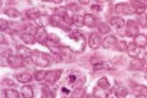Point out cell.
Segmentation results:
<instances>
[{
  "label": "cell",
  "mask_w": 147,
  "mask_h": 98,
  "mask_svg": "<svg viewBox=\"0 0 147 98\" xmlns=\"http://www.w3.org/2000/svg\"><path fill=\"white\" fill-rule=\"evenodd\" d=\"M32 61L33 62L42 67H46L49 65V55L42 53V52H34L32 54Z\"/></svg>",
  "instance_id": "6da1fadb"
},
{
  "label": "cell",
  "mask_w": 147,
  "mask_h": 98,
  "mask_svg": "<svg viewBox=\"0 0 147 98\" xmlns=\"http://www.w3.org/2000/svg\"><path fill=\"white\" fill-rule=\"evenodd\" d=\"M35 39L37 41H39L40 43H46L48 41L49 36L46 32V30L43 27H39L35 30Z\"/></svg>",
  "instance_id": "7a4b0ae2"
},
{
  "label": "cell",
  "mask_w": 147,
  "mask_h": 98,
  "mask_svg": "<svg viewBox=\"0 0 147 98\" xmlns=\"http://www.w3.org/2000/svg\"><path fill=\"white\" fill-rule=\"evenodd\" d=\"M61 75H62V70H53V71L47 72L45 80L48 82L53 84V83H55L59 79Z\"/></svg>",
  "instance_id": "3957f363"
},
{
  "label": "cell",
  "mask_w": 147,
  "mask_h": 98,
  "mask_svg": "<svg viewBox=\"0 0 147 98\" xmlns=\"http://www.w3.org/2000/svg\"><path fill=\"white\" fill-rule=\"evenodd\" d=\"M127 50H128V53L129 56H131V57L133 58H138L139 54L141 53V47H138L134 42L133 43H130L129 44L128 47H127Z\"/></svg>",
  "instance_id": "277c9868"
},
{
  "label": "cell",
  "mask_w": 147,
  "mask_h": 98,
  "mask_svg": "<svg viewBox=\"0 0 147 98\" xmlns=\"http://www.w3.org/2000/svg\"><path fill=\"white\" fill-rule=\"evenodd\" d=\"M131 11L136 12L137 14H142L145 11V5L139 2V1H134L131 4Z\"/></svg>",
  "instance_id": "5b68a950"
},
{
  "label": "cell",
  "mask_w": 147,
  "mask_h": 98,
  "mask_svg": "<svg viewBox=\"0 0 147 98\" xmlns=\"http://www.w3.org/2000/svg\"><path fill=\"white\" fill-rule=\"evenodd\" d=\"M89 46L91 48H93V49H96L98 48L100 46V37L97 35V34H92L90 37H89Z\"/></svg>",
  "instance_id": "8992f818"
},
{
  "label": "cell",
  "mask_w": 147,
  "mask_h": 98,
  "mask_svg": "<svg viewBox=\"0 0 147 98\" xmlns=\"http://www.w3.org/2000/svg\"><path fill=\"white\" fill-rule=\"evenodd\" d=\"M116 41H117V39H116V38L115 36L109 35V36L105 38V39L103 40L102 45H103V47L105 48H109V47H113L114 45L116 44Z\"/></svg>",
  "instance_id": "52a82bcc"
},
{
  "label": "cell",
  "mask_w": 147,
  "mask_h": 98,
  "mask_svg": "<svg viewBox=\"0 0 147 98\" xmlns=\"http://www.w3.org/2000/svg\"><path fill=\"white\" fill-rule=\"evenodd\" d=\"M134 43L139 47H144L147 45V36H145L144 34L137 35Z\"/></svg>",
  "instance_id": "ba28073f"
},
{
  "label": "cell",
  "mask_w": 147,
  "mask_h": 98,
  "mask_svg": "<svg viewBox=\"0 0 147 98\" xmlns=\"http://www.w3.org/2000/svg\"><path fill=\"white\" fill-rule=\"evenodd\" d=\"M112 67H113L112 63L109 61H105V62L93 65V69L96 70V71H98V70H109V69H112Z\"/></svg>",
  "instance_id": "9c48e42d"
},
{
  "label": "cell",
  "mask_w": 147,
  "mask_h": 98,
  "mask_svg": "<svg viewBox=\"0 0 147 98\" xmlns=\"http://www.w3.org/2000/svg\"><path fill=\"white\" fill-rule=\"evenodd\" d=\"M19 54L21 58L23 59H26V58H29V57H32V51L28 48H26V47H24L22 46L19 47Z\"/></svg>",
  "instance_id": "30bf717a"
},
{
  "label": "cell",
  "mask_w": 147,
  "mask_h": 98,
  "mask_svg": "<svg viewBox=\"0 0 147 98\" xmlns=\"http://www.w3.org/2000/svg\"><path fill=\"white\" fill-rule=\"evenodd\" d=\"M21 94L24 98H32L34 96V91L31 86H24L21 89Z\"/></svg>",
  "instance_id": "8fae6325"
},
{
  "label": "cell",
  "mask_w": 147,
  "mask_h": 98,
  "mask_svg": "<svg viewBox=\"0 0 147 98\" xmlns=\"http://www.w3.org/2000/svg\"><path fill=\"white\" fill-rule=\"evenodd\" d=\"M55 89H52L51 86H46L43 89L42 98H55Z\"/></svg>",
  "instance_id": "7c38bea8"
},
{
  "label": "cell",
  "mask_w": 147,
  "mask_h": 98,
  "mask_svg": "<svg viewBox=\"0 0 147 98\" xmlns=\"http://www.w3.org/2000/svg\"><path fill=\"white\" fill-rule=\"evenodd\" d=\"M111 24L113 26H115L116 28H123L125 25V21L123 19L120 18V17H115V18H112Z\"/></svg>",
  "instance_id": "4fadbf2b"
},
{
  "label": "cell",
  "mask_w": 147,
  "mask_h": 98,
  "mask_svg": "<svg viewBox=\"0 0 147 98\" xmlns=\"http://www.w3.org/2000/svg\"><path fill=\"white\" fill-rule=\"evenodd\" d=\"M16 78L21 83L29 82L31 81V79H32L31 75L29 74H28V73H20V74H18L16 75Z\"/></svg>",
  "instance_id": "5bb4252c"
},
{
  "label": "cell",
  "mask_w": 147,
  "mask_h": 98,
  "mask_svg": "<svg viewBox=\"0 0 147 98\" xmlns=\"http://www.w3.org/2000/svg\"><path fill=\"white\" fill-rule=\"evenodd\" d=\"M84 24H86L87 26L92 27L96 24V19L91 14H86L84 16Z\"/></svg>",
  "instance_id": "9a60e30c"
},
{
  "label": "cell",
  "mask_w": 147,
  "mask_h": 98,
  "mask_svg": "<svg viewBox=\"0 0 147 98\" xmlns=\"http://www.w3.org/2000/svg\"><path fill=\"white\" fill-rule=\"evenodd\" d=\"M21 39H22V40L25 42L26 44H34V42H35V40H36L35 37H34L32 34H28V33L22 34Z\"/></svg>",
  "instance_id": "2e32d148"
},
{
  "label": "cell",
  "mask_w": 147,
  "mask_h": 98,
  "mask_svg": "<svg viewBox=\"0 0 147 98\" xmlns=\"http://www.w3.org/2000/svg\"><path fill=\"white\" fill-rule=\"evenodd\" d=\"M138 27L135 25V23L130 22L129 24H128V36H133L135 35L136 33H138Z\"/></svg>",
  "instance_id": "e0dca14e"
},
{
  "label": "cell",
  "mask_w": 147,
  "mask_h": 98,
  "mask_svg": "<svg viewBox=\"0 0 147 98\" xmlns=\"http://www.w3.org/2000/svg\"><path fill=\"white\" fill-rule=\"evenodd\" d=\"M72 23L75 24L77 26L81 27L84 25V17L80 15H74L72 17Z\"/></svg>",
  "instance_id": "ac0fdd59"
},
{
  "label": "cell",
  "mask_w": 147,
  "mask_h": 98,
  "mask_svg": "<svg viewBox=\"0 0 147 98\" xmlns=\"http://www.w3.org/2000/svg\"><path fill=\"white\" fill-rule=\"evenodd\" d=\"M98 85H99V87H100L101 89H108V88L109 87V83L108 79H107L106 77H103V78H101V79L99 80V81H98Z\"/></svg>",
  "instance_id": "d6986e66"
},
{
  "label": "cell",
  "mask_w": 147,
  "mask_h": 98,
  "mask_svg": "<svg viewBox=\"0 0 147 98\" xmlns=\"http://www.w3.org/2000/svg\"><path fill=\"white\" fill-rule=\"evenodd\" d=\"M85 95V89H76L72 93V98H82Z\"/></svg>",
  "instance_id": "ffe728a7"
},
{
  "label": "cell",
  "mask_w": 147,
  "mask_h": 98,
  "mask_svg": "<svg viewBox=\"0 0 147 98\" xmlns=\"http://www.w3.org/2000/svg\"><path fill=\"white\" fill-rule=\"evenodd\" d=\"M117 8H121V11H119L117 13H123V14H128L130 11V9L129 8V5L127 4H122L116 5Z\"/></svg>",
  "instance_id": "44dd1931"
},
{
  "label": "cell",
  "mask_w": 147,
  "mask_h": 98,
  "mask_svg": "<svg viewBox=\"0 0 147 98\" xmlns=\"http://www.w3.org/2000/svg\"><path fill=\"white\" fill-rule=\"evenodd\" d=\"M128 92H127V89H124V88H121L116 90L115 92V95L118 98H124L126 95H127Z\"/></svg>",
  "instance_id": "7402d4cb"
},
{
  "label": "cell",
  "mask_w": 147,
  "mask_h": 98,
  "mask_svg": "<svg viewBox=\"0 0 147 98\" xmlns=\"http://www.w3.org/2000/svg\"><path fill=\"white\" fill-rule=\"evenodd\" d=\"M46 75H47V72H45V71H38L34 74V78L37 81H42V80L45 79Z\"/></svg>",
  "instance_id": "603a6c76"
},
{
  "label": "cell",
  "mask_w": 147,
  "mask_h": 98,
  "mask_svg": "<svg viewBox=\"0 0 147 98\" xmlns=\"http://www.w3.org/2000/svg\"><path fill=\"white\" fill-rule=\"evenodd\" d=\"M6 97L7 98H19V93L15 90L9 89L6 91Z\"/></svg>",
  "instance_id": "cb8c5ba5"
},
{
  "label": "cell",
  "mask_w": 147,
  "mask_h": 98,
  "mask_svg": "<svg viewBox=\"0 0 147 98\" xmlns=\"http://www.w3.org/2000/svg\"><path fill=\"white\" fill-rule=\"evenodd\" d=\"M76 81H77V76L74 74H71V75H69L67 77H66V82L71 84V85L74 84Z\"/></svg>",
  "instance_id": "d4e9b609"
},
{
  "label": "cell",
  "mask_w": 147,
  "mask_h": 98,
  "mask_svg": "<svg viewBox=\"0 0 147 98\" xmlns=\"http://www.w3.org/2000/svg\"><path fill=\"white\" fill-rule=\"evenodd\" d=\"M117 47H118V49H119V50L123 51V50L127 49L128 46H127V44L125 43V41H121V42H119V43H118Z\"/></svg>",
  "instance_id": "484cf974"
},
{
  "label": "cell",
  "mask_w": 147,
  "mask_h": 98,
  "mask_svg": "<svg viewBox=\"0 0 147 98\" xmlns=\"http://www.w3.org/2000/svg\"><path fill=\"white\" fill-rule=\"evenodd\" d=\"M62 90H63V93H66V94H68V93H70V90H69L68 89H65V88H63V89H62Z\"/></svg>",
  "instance_id": "4316f807"
},
{
  "label": "cell",
  "mask_w": 147,
  "mask_h": 98,
  "mask_svg": "<svg viewBox=\"0 0 147 98\" xmlns=\"http://www.w3.org/2000/svg\"><path fill=\"white\" fill-rule=\"evenodd\" d=\"M136 98H146V96L144 95H138L136 96Z\"/></svg>",
  "instance_id": "83f0119b"
},
{
  "label": "cell",
  "mask_w": 147,
  "mask_h": 98,
  "mask_svg": "<svg viewBox=\"0 0 147 98\" xmlns=\"http://www.w3.org/2000/svg\"><path fill=\"white\" fill-rule=\"evenodd\" d=\"M79 1L81 2V3H83V4H87L90 1V0H79Z\"/></svg>",
  "instance_id": "f1b7e54d"
},
{
  "label": "cell",
  "mask_w": 147,
  "mask_h": 98,
  "mask_svg": "<svg viewBox=\"0 0 147 98\" xmlns=\"http://www.w3.org/2000/svg\"><path fill=\"white\" fill-rule=\"evenodd\" d=\"M86 98H96L95 96H93V95H87Z\"/></svg>",
  "instance_id": "f546056e"
},
{
  "label": "cell",
  "mask_w": 147,
  "mask_h": 98,
  "mask_svg": "<svg viewBox=\"0 0 147 98\" xmlns=\"http://www.w3.org/2000/svg\"><path fill=\"white\" fill-rule=\"evenodd\" d=\"M54 2H55L56 4H58V3H61V2H62V0H54Z\"/></svg>",
  "instance_id": "4dcf8cb0"
},
{
  "label": "cell",
  "mask_w": 147,
  "mask_h": 98,
  "mask_svg": "<svg viewBox=\"0 0 147 98\" xmlns=\"http://www.w3.org/2000/svg\"><path fill=\"white\" fill-rule=\"evenodd\" d=\"M144 60H145V61L147 62V53L145 54V56H144Z\"/></svg>",
  "instance_id": "1f68e13d"
},
{
  "label": "cell",
  "mask_w": 147,
  "mask_h": 98,
  "mask_svg": "<svg viewBox=\"0 0 147 98\" xmlns=\"http://www.w3.org/2000/svg\"><path fill=\"white\" fill-rule=\"evenodd\" d=\"M43 1H46V2H50V1H53V0H43Z\"/></svg>",
  "instance_id": "d6a6232c"
}]
</instances>
